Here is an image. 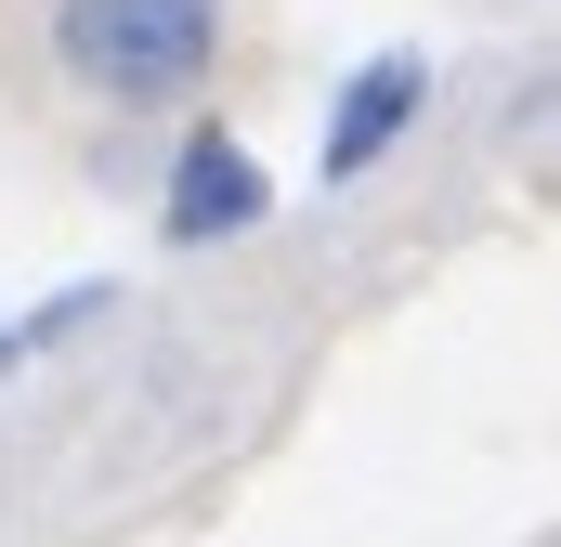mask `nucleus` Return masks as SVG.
<instances>
[{
  "label": "nucleus",
  "mask_w": 561,
  "mask_h": 547,
  "mask_svg": "<svg viewBox=\"0 0 561 547\" xmlns=\"http://www.w3.org/2000/svg\"><path fill=\"white\" fill-rule=\"evenodd\" d=\"M53 53H66V79L92 92V105H183V92H209V66H222V0H53Z\"/></svg>",
  "instance_id": "nucleus-1"
},
{
  "label": "nucleus",
  "mask_w": 561,
  "mask_h": 547,
  "mask_svg": "<svg viewBox=\"0 0 561 547\" xmlns=\"http://www.w3.org/2000/svg\"><path fill=\"white\" fill-rule=\"evenodd\" d=\"M262 209H275V183H262V156L222 131V118H196V131L170 143V183H157L170 248H222V235H249Z\"/></svg>",
  "instance_id": "nucleus-2"
},
{
  "label": "nucleus",
  "mask_w": 561,
  "mask_h": 547,
  "mask_svg": "<svg viewBox=\"0 0 561 547\" xmlns=\"http://www.w3.org/2000/svg\"><path fill=\"white\" fill-rule=\"evenodd\" d=\"M419 105H431V53H366V66L327 92V143H313V170H327V183H366L392 143L419 131Z\"/></svg>",
  "instance_id": "nucleus-3"
},
{
  "label": "nucleus",
  "mask_w": 561,
  "mask_h": 547,
  "mask_svg": "<svg viewBox=\"0 0 561 547\" xmlns=\"http://www.w3.org/2000/svg\"><path fill=\"white\" fill-rule=\"evenodd\" d=\"M105 300H118L105 274H92V287H53V300H26V313H13V352H53V339H79Z\"/></svg>",
  "instance_id": "nucleus-4"
},
{
  "label": "nucleus",
  "mask_w": 561,
  "mask_h": 547,
  "mask_svg": "<svg viewBox=\"0 0 561 547\" xmlns=\"http://www.w3.org/2000/svg\"><path fill=\"white\" fill-rule=\"evenodd\" d=\"M523 131H561V79H536V92H523Z\"/></svg>",
  "instance_id": "nucleus-5"
},
{
  "label": "nucleus",
  "mask_w": 561,
  "mask_h": 547,
  "mask_svg": "<svg viewBox=\"0 0 561 547\" xmlns=\"http://www.w3.org/2000/svg\"><path fill=\"white\" fill-rule=\"evenodd\" d=\"M13 365H26V352H13V313H0V379H13Z\"/></svg>",
  "instance_id": "nucleus-6"
}]
</instances>
